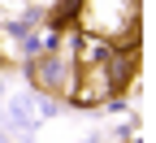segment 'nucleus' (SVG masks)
I'll return each mask as SVG.
<instances>
[{"label":"nucleus","instance_id":"1","mask_svg":"<svg viewBox=\"0 0 156 143\" xmlns=\"http://www.w3.org/2000/svg\"><path fill=\"white\" fill-rule=\"evenodd\" d=\"M83 30L100 44L134 39V0H83Z\"/></svg>","mask_w":156,"mask_h":143}]
</instances>
